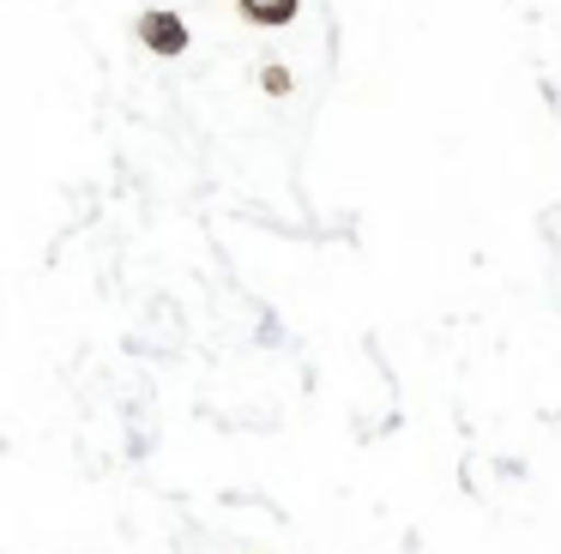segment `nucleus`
<instances>
[{
  "instance_id": "1",
  "label": "nucleus",
  "mask_w": 561,
  "mask_h": 554,
  "mask_svg": "<svg viewBox=\"0 0 561 554\" xmlns=\"http://www.w3.org/2000/svg\"><path fill=\"white\" fill-rule=\"evenodd\" d=\"M134 31H139V43H146L151 55H163V60H182L187 48H194V24H187L182 12H170V7H146L134 19Z\"/></svg>"
},
{
  "instance_id": "2",
  "label": "nucleus",
  "mask_w": 561,
  "mask_h": 554,
  "mask_svg": "<svg viewBox=\"0 0 561 554\" xmlns=\"http://www.w3.org/2000/svg\"><path fill=\"white\" fill-rule=\"evenodd\" d=\"M296 12H302V0H236V19L254 31H284V24H296Z\"/></svg>"
},
{
  "instance_id": "3",
  "label": "nucleus",
  "mask_w": 561,
  "mask_h": 554,
  "mask_svg": "<svg viewBox=\"0 0 561 554\" xmlns=\"http://www.w3.org/2000/svg\"><path fill=\"white\" fill-rule=\"evenodd\" d=\"M260 91H266V96H290L296 91V72L284 67V60H266V67H260Z\"/></svg>"
}]
</instances>
